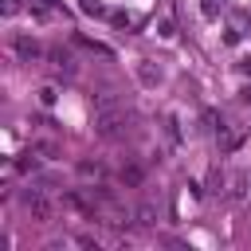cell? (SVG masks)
<instances>
[{
  "mask_svg": "<svg viewBox=\"0 0 251 251\" xmlns=\"http://www.w3.org/2000/svg\"><path fill=\"white\" fill-rule=\"evenodd\" d=\"M133 129V114L126 106H114V110H98L94 114V133L102 141H126Z\"/></svg>",
  "mask_w": 251,
  "mask_h": 251,
  "instance_id": "cell-1",
  "label": "cell"
},
{
  "mask_svg": "<svg viewBox=\"0 0 251 251\" xmlns=\"http://www.w3.org/2000/svg\"><path fill=\"white\" fill-rule=\"evenodd\" d=\"M20 208H24L35 224H51V220H55V204H51L47 192L35 188V184H31V188H20Z\"/></svg>",
  "mask_w": 251,
  "mask_h": 251,
  "instance_id": "cell-2",
  "label": "cell"
},
{
  "mask_svg": "<svg viewBox=\"0 0 251 251\" xmlns=\"http://www.w3.org/2000/svg\"><path fill=\"white\" fill-rule=\"evenodd\" d=\"M12 51H16V59H20V63H35V59H43V55H47V51L39 47V39H35V35H27V31L12 35Z\"/></svg>",
  "mask_w": 251,
  "mask_h": 251,
  "instance_id": "cell-3",
  "label": "cell"
},
{
  "mask_svg": "<svg viewBox=\"0 0 251 251\" xmlns=\"http://www.w3.org/2000/svg\"><path fill=\"white\" fill-rule=\"evenodd\" d=\"M47 63L59 71V75H67V78H75L78 75V63H75V55H71V47H63V43H55V47H47Z\"/></svg>",
  "mask_w": 251,
  "mask_h": 251,
  "instance_id": "cell-4",
  "label": "cell"
},
{
  "mask_svg": "<svg viewBox=\"0 0 251 251\" xmlns=\"http://www.w3.org/2000/svg\"><path fill=\"white\" fill-rule=\"evenodd\" d=\"M243 137H247V133H243V129H231L227 122L216 129V145H220V153H235V149L243 145Z\"/></svg>",
  "mask_w": 251,
  "mask_h": 251,
  "instance_id": "cell-5",
  "label": "cell"
},
{
  "mask_svg": "<svg viewBox=\"0 0 251 251\" xmlns=\"http://www.w3.org/2000/svg\"><path fill=\"white\" fill-rule=\"evenodd\" d=\"M161 133H165V141L173 145V149H180V141H184V133H180V118L169 110L165 118H161Z\"/></svg>",
  "mask_w": 251,
  "mask_h": 251,
  "instance_id": "cell-6",
  "label": "cell"
},
{
  "mask_svg": "<svg viewBox=\"0 0 251 251\" xmlns=\"http://www.w3.org/2000/svg\"><path fill=\"white\" fill-rule=\"evenodd\" d=\"M118 180H122V184H129V188H141V184H145V169H141L137 161H122Z\"/></svg>",
  "mask_w": 251,
  "mask_h": 251,
  "instance_id": "cell-7",
  "label": "cell"
},
{
  "mask_svg": "<svg viewBox=\"0 0 251 251\" xmlns=\"http://www.w3.org/2000/svg\"><path fill=\"white\" fill-rule=\"evenodd\" d=\"M78 176H86V180H106V176H110V169H106L98 157H94V161H90V157H82V161H78Z\"/></svg>",
  "mask_w": 251,
  "mask_h": 251,
  "instance_id": "cell-8",
  "label": "cell"
},
{
  "mask_svg": "<svg viewBox=\"0 0 251 251\" xmlns=\"http://www.w3.org/2000/svg\"><path fill=\"white\" fill-rule=\"evenodd\" d=\"M137 82H141V86H157V82H161V67H157L153 59H141V63H137Z\"/></svg>",
  "mask_w": 251,
  "mask_h": 251,
  "instance_id": "cell-9",
  "label": "cell"
},
{
  "mask_svg": "<svg viewBox=\"0 0 251 251\" xmlns=\"http://www.w3.org/2000/svg\"><path fill=\"white\" fill-rule=\"evenodd\" d=\"M75 47H82V51H90V55H102V59H114V47H106V43H98V39H90V35H75Z\"/></svg>",
  "mask_w": 251,
  "mask_h": 251,
  "instance_id": "cell-10",
  "label": "cell"
},
{
  "mask_svg": "<svg viewBox=\"0 0 251 251\" xmlns=\"http://www.w3.org/2000/svg\"><path fill=\"white\" fill-rule=\"evenodd\" d=\"M220 126H224V114H220V110H212V106H204V110H200V129L216 133Z\"/></svg>",
  "mask_w": 251,
  "mask_h": 251,
  "instance_id": "cell-11",
  "label": "cell"
},
{
  "mask_svg": "<svg viewBox=\"0 0 251 251\" xmlns=\"http://www.w3.org/2000/svg\"><path fill=\"white\" fill-rule=\"evenodd\" d=\"M90 102H94V114H98V110H114V106H126V102H122L114 90H102V94H94Z\"/></svg>",
  "mask_w": 251,
  "mask_h": 251,
  "instance_id": "cell-12",
  "label": "cell"
},
{
  "mask_svg": "<svg viewBox=\"0 0 251 251\" xmlns=\"http://www.w3.org/2000/svg\"><path fill=\"white\" fill-rule=\"evenodd\" d=\"M133 220H137L141 227H153V224H157V208H153V204H137V212H133Z\"/></svg>",
  "mask_w": 251,
  "mask_h": 251,
  "instance_id": "cell-13",
  "label": "cell"
},
{
  "mask_svg": "<svg viewBox=\"0 0 251 251\" xmlns=\"http://www.w3.org/2000/svg\"><path fill=\"white\" fill-rule=\"evenodd\" d=\"M31 153H35V149H31ZM31 153H20V157L12 161V169H16V173H35V169H39V161H35Z\"/></svg>",
  "mask_w": 251,
  "mask_h": 251,
  "instance_id": "cell-14",
  "label": "cell"
},
{
  "mask_svg": "<svg viewBox=\"0 0 251 251\" xmlns=\"http://www.w3.org/2000/svg\"><path fill=\"white\" fill-rule=\"evenodd\" d=\"M200 12H204L208 20H216V16L224 12V0H200Z\"/></svg>",
  "mask_w": 251,
  "mask_h": 251,
  "instance_id": "cell-15",
  "label": "cell"
},
{
  "mask_svg": "<svg viewBox=\"0 0 251 251\" xmlns=\"http://www.w3.org/2000/svg\"><path fill=\"white\" fill-rule=\"evenodd\" d=\"M78 8H82L86 16H110V12L102 8V0H78Z\"/></svg>",
  "mask_w": 251,
  "mask_h": 251,
  "instance_id": "cell-16",
  "label": "cell"
},
{
  "mask_svg": "<svg viewBox=\"0 0 251 251\" xmlns=\"http://www.w3.org/2000/svg\"><path fill=\"white\" fill-rule=\"evenodd\" d=\"M55 98H59L55 86H39V102H43V106H55Z\"/></svg>",
  "mask_w": 251,
  "mask_h": 251,
  "instance_id": "cell-17",
  "label": "cell"
},
{
  "mask_svg": "<svg viewBox=\"0 0 251 251\" xmlns=\"http://www.w3.org/2000/svg\"><path fill=\"white\" fill-rule=\"evenodd\" d=\"M31 149H35V153H43V157H55V153H59V145H55V141H35Z\"/></svg>",
  "mask_w": 251,
  "mask_h": 251,
  "instance_id": "cell-18",
  "label": "cell"
},
{
  "mask_svg": "<svg viewBox=\"0 0 251 251\" xmlns=\"http://www.w3.org/2000/svg\"><path fill=\"white\" fill-rule=\"evenodd\" d=\"M110 20H114L118 27H129V24H133V16H126V12H110Z\"/></svg>",
  "mask_w": 251,
  "mask_h": 251,
  "instance_id": "cell-19",
  "label": "cell"
},
{
  "mask_svg": "<svg viewBox=\"0 0 251 251\" xmlns=\"http://www.w3.org/2000/svg\"><path fill=\"white\" fill-rule=\"evenodd\" d=\"M157 31H161V35H165V39H173V35H176V31H173V24H169V20H161V24H157Z\"/></svg>",
  "mask_w": 251,
  "mask_h": 251,
  "instance_id": "cell-20",
  "label": "cell"
},
{
  "mask_svg": "<svg viewBox=\"0 0 251 251\" xmlns=\"http://www.w3.org/2000/svg\"><path fill=\"white\" fill-rule=\"evenodd\" d=\"M239 102H243V106L251 102V86H243V90H239Z\"/></svg>",
  "mask_w": 251,
  "mask_h": 251,
  "instance_id": "cell-21",
  "label": "cell"
},
{
  "mask_svg": "<svg viewBox=\"0 0 251 251\" xmlns=\"http://www.w3.org/2000/svg\"><path fill=\"white\" fill-rule=\"evenodd\" d=\"M47 4H59V0H47Z\"/></svg>",
  "mask_w": 251,
  "mask_h": 251,
  "instance_id": "cell-22",
  "label": "cell"
}]
</instances>
